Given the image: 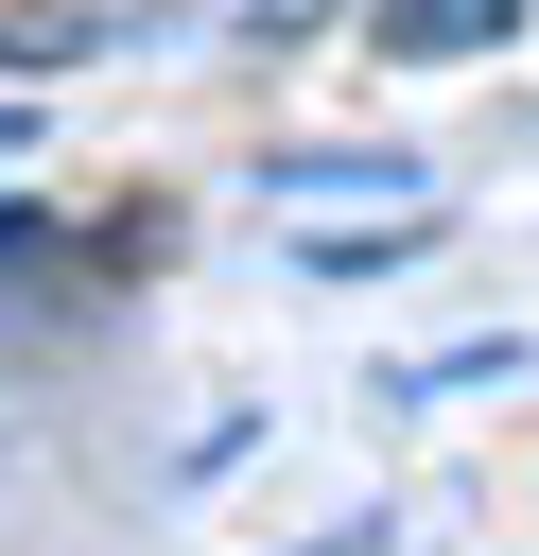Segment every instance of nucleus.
I'll return each mask as SVG.
<instances>
[{
    "label": "nucleus",
    "instance_id": "f257e3e1",
    "mask_svg": "<svg viewBox=\"0 0 539 556\" xmlns=\"http://www.w3.org/2000/svg\"><path fill=\"white\" fill-rule=\"evenodd\" d=\"M522 0H365V52L383 70H435V52H504Z\"/></svg>",
    "mask_w": 539,
    "mask_h": 556
}]
</instances>
